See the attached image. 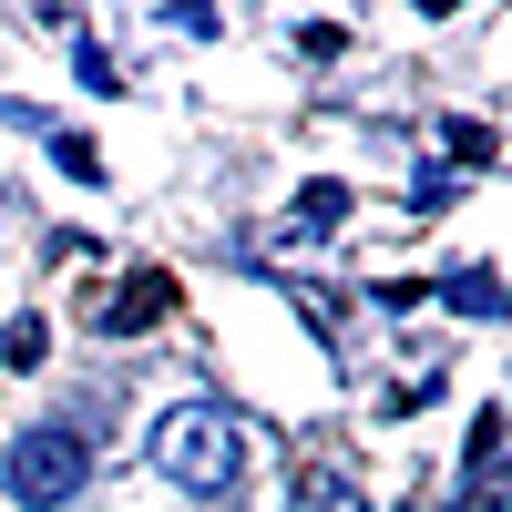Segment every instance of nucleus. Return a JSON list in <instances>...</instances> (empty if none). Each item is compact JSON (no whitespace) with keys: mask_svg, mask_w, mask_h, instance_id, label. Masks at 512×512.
<instances>
[{"mask_svg":"<svg viewBox=\"0 0 512 512\" xmlns=\"http://www.w3.org/2000/svg\"><path fill=\"white\" fill-rule=\"evenodd\" d=\"M164 308H175V277H164V267H144V277H123V297H113V308H103V338H144Z\"/></svg>","mask_w":512,"mask_h":512,"instance_id":"obj_3","label":"nucleus"},{"mask_svg":"<svg viewBox=\"0 0 512 512\" xmlns=\"http://www.w3.org/2000/svg\"><path fill=\"white\" fill-rule=\"evenodd\" d=\"M492 451H502V410H482V420H472V451H461V461H472V482L492 472Z\"/></svg>","mask_w":512,"mask_h":512,"instance_id":"obj_8","label":"nucleus"},{"mask_svg":"<svg viewBox=\"0 0 512 512\" xmlns=\"http://www.w3.org/2000/svg\"><path fill=\"white\" fill-rule=\"evenodd\" d=\"M41 349H52L41 318H11V328H0V359H11V369H41Z\"/></svg>","mask_w":512,"mask_h":512,"instance_id":"obj_7","label":"nucleus"},{"mask_svg":"<svg viewBox=\"0 0 512 512\" xmlns=\"http://www.w3.org/2000/svg\"><path fill=\"white\" fill-rule=\"evenodd\" d=\"M236 461H246L236 410H216V400H175V410L154 420V472L175 482V492H226Z\"/></svg>","mask_w":512,"mask_h":512,"instance_id":"obj_2","label":"nucleus"},{"mask_svg":"<svg viewBox=\"0 0 512 512\" xmlns=\"http://www.w3.org/2000/svg\"><path fill=\"white\" fill-rule=\"evenodd\" d=\"M287 512H359V492L338 482V472H308V482H297V502H287Z\"/></svg>","mask_w":512,"mask_h":512,"instance_id":"obj_6","label":"nucleus"},{"mask_svg":"<svg viewBox=\"0 0 512 512\" xmlns=\"http://www.w3.org/2000/svg\"><path fill=\"white\" fill-rule=\"evenodd\" d=\"M338 205H349V185H308V195H297V216H287V246H308L318 226H338Z\"/></svg>","mask_w":512,"mask_h":512,"instance_id":"obj_4","label":"nucleus"},{"mask_svg":"<svg viewBox=\"0 0 512 512\" xmlns=\"http://www.w3.org/2000/svg\"><path fill=\"white\" fill-rule=\"evenodd\" d=\"M441 297H451L461 318H492V308H502V277H492V267H461V277H451Z\"/></svg>","mask_w":512,"mask_h":512,"instance_id":"obj_5","label":"nucleus"},{"mask_svg":"<svg viewBox=\"0 0 512 512\" xmlns=\"http://www.w3.org/2000/svg\"><path fill=\"white\" fill-rule=\"evenodd\" d=\"M93 482V431L82 420H31V431L0 441V502L11 512H62Z\"/></svg>","mask_w":512,"mask_h":512,"instance_id":"obj_1","label":"nucleus"},{"mask_svg":"<svg viewBox=\"0 0 512 512\" xmlns=\"http://www.w3.org/2000/svg\"><path fill=\"white\" fill-rule=\"evenodd\" d=\"M52 154H62V175H82V185H93V175H103V154H93V144H82V134H62Z\"/></svg>","mask_w":512,"mask_h":512,"instance_id":"obj_9","label":"nucleus"}]
</instances>
